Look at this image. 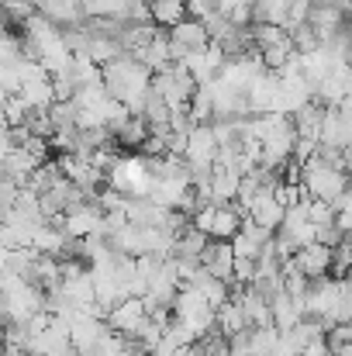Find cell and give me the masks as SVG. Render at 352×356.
I'll list each match as a JSON object with an SVG mask.
<instances>
[{
    "label": "cell",
    "mask_w": 352,
    "mask_h": 356,
    "mask_svg": "<svg viewBox=\"0 0 352 356\" xmlns=\"http://www.w3.org/2000/svg\"><path fill=\"white\" fill-rule=\"evenodd\" d=\"M17 97L28 104V111H49L56 104V94H52V80H35V83H24L17 90Z\"/></svg>",
    "instance_id": "9"
},
{
    "label": "cell",
    "mask_w": 352,
    "mask_h": 356,
    "mask_svg": "<svg viewBox=\"0 0 352 356\" xmlns=\"http://www.w3.org/2000/svg\"><path fill=\"white\" fill-rule=\"evenodd\" d=\"M7 256H10V249H7V245H0V273L7 270Z\"/></svg>",
    "instance_id": "14"
},
{
    "label": "cell",
    "mask_w": 352,
    "mask_h": 356,
    "mask_svg": "<svg viewBox=\"0 0 352 356\" xmlns=\"http://www.w3.org/2000/svg\"><path fill=\"white\" fill-rule=\"evenodd\" d=\"M104 180L121 197H145L152 187V177H149V166L142 156H117Z\"/></svg>",
    "instance_id": "1"
},
{
    "label": "cell",
    "mask_w": 352,
    "mask_h": 356,
    "mask_svg": "<svg viewBox=\"0 0 352 356\" xmlns=\"http://www.w3.org/2000/svg\"><path fill=\"white\" fill-rule=\"evenodd\" d=\"M31 14H35L31 0H0V17H3L7 28H10V24H24Z\"/></svg>",
    "instance_id": "11"
},
{
    "label": "cell",
    "mask_w": 352,
    "mask_h": 356,
    "mask_svg": "<svg viewBox=\"0 0 352 356\" xmlns=\"http://www.w3.org/2000/svg\"><path fill=\"white\" fill-rule=\"evenodd\" d=\"M152 90L166 101L169 111H176V108H187V101L194 97L197 83H194V76H190L180 63H169L166 70L152 73Z\"/></svg>",
    "instance_id": "2"
},
{
    "label": "cell",
    "mask_w": 352,
    "mask_h": 356,
    "mask_svg": "<svg viewBox=\"0 0 352 356\" xmlns=\"http://www.w3.org/2000/svg\"><path fill=\"white\" fill-rule=\"evenodd\" d=\"M183 3H187V17L204 21L208 14H215V3H218V0H183Z\"/></svg>",
    "instance_id": "13"
},
{
    "label": "cell",
    "mask_w": 352,
    "mask_h": 356,
    "mask_svg": "<svg viewBox=\"0 0 352 356\" xmlns=\"http://www.w3.org/2000/svg\"><path fill=\"white\" fill-rule=\"evenodd\" d=\"M225 59H228V56H225V49H221V45H215V42H208L201 52H190L180 66H183V70L194 76V83L201 87V83H208V80H215V76H218V70L225 66Z\"/></svg>",
    "instance_id": "4"
},
{
    "label": "cell",
    "mask_w": 352,
    "mask_h": 356,
    "mask_svg": "<svg viewBox=\"0 0 352 356\" xmlns=\"http://www.w3.org/2000/svg\"><path fill=\"white\" fill-rule=\"evenodd\" d=\"M149 21L152 28H176L180 21H187V3L183 0H149Z\"/></svg>",
    "instance_id": "8"
},
{
    "label": "cell",
    "mask_w": 352,
    "mask_h": 356,
    "mask_svg": "<svg viewBox=\"0 0 352 356\" xmlns=\"http://www.w3.org/2000/svg\"><path fill=\"white\" fill-rule=\"evenodd\" d=\"M197 263H201V270L204 273H211L215 280H232V245L228 242H208L204 245V252L197 256Z\"/></svg>",
    "instance_id": "7"
},
{
    "label": "cell",
    "mask_w": 352,
    "mask_h": 356,
    "mask_svg": "<svg viewBox=\"0 0 352 356\" xmlns=\"http://www.w3.org/2000/svg\"><path fill=\"white\" fill-rule=\"evenodd\" d=\"M49 121H52V131H59V128H76V108H73V101H56V104L49 108Z\"/></svg>",
    "instance_id": "12"
},
{
    "label": "cell",
    "mask_w": 352,
    "mask_h": 356,
    "mask_svg": "<svg viewBox=\"0 0 352 356\" xmlns=\"http://www.w3.org/2000/svg\"><path fill=\"white\" fill-rule=\"evenodd\" d=\"M145 138H149V124H145L142 118H128L115 135H111L115 145H142Z\"/></svg>",
    "instance_id": "10"
},
{
    "label": "cell",
    "mask_w": 352,
    "mask_h": 356,
    "mask_svg": "<svg viewBox=\"0 0 352 356\" xmlns=\"http://www.w3.org/2000/svg\"><path fill=\"white\" fill-rule=\"evenodd\" d=\"M183 159L194 163V166H215V159H218V142H215L211 124H194V128L187 131Z\"/></svg>",
    "instance_id": "5"
},
{
    "label": "cell",
    "mask_w": 352,
    "mask_h": 356,
    "mask_svg": "<svg viewBox=\"0 0 352 356\" xmlns=\"http://www.w3.org/2000/svg\"><path fill=\"white\" fill-rule=\"evenodd\" d=\"M166 42H169V59H173V63H183L190 52H201V49L208 45V31H204L201 21L187 17V21H180L176 28L166 31Z\"/></svg>",
    "instance_id": "3"
},
{
    "label": "cell",
    "mask_w": 352,
    "mask_h": 356,
    "mask_svg": "<svg viewBox=\"0 0 352 356\" xmlns=\"http://www.w3.org/2000/svg\"><path fill=\"white\" fill-rule=\"evenodd\" d=\"M142 322H145V305H142V298H121L115 308L108 312V329L117 332V336H124V339H131Z\"/></svg>",
    "instance_id": "6"
}]
</instances>
